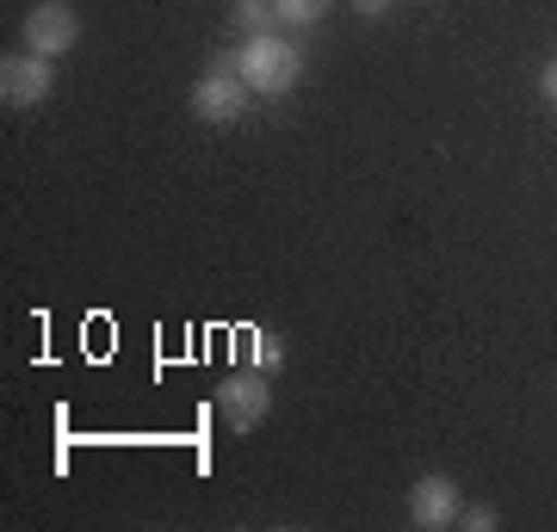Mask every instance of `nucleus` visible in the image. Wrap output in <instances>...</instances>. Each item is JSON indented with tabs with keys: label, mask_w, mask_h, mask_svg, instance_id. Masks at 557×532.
<instances>
[{
	"label": "nucleus",
	"mask_w": 557,
	"mask_h": 532,
	"mask_svg": "<svg viewBox=\"0 0 557 532\" xmlns=\"http://www.w3.org/2000/svg\"><path fill=\"white\" fill-rule=\"evenodd\" d=\"M223 62L248 81V94H255V99H278V94H292V87L304 81V50L292 38H278V32H255V38H242Z\"/></svg>",
	"instance_id": "f257e3e1"
},
{
	"label": "nucleus",
	"mask_w": 557,
	"mask_h": 532,
	"mask_svg": "<svg viewBox=\"0 0 557 532\" xmlns=\"http://www.w3.org/2000/svg\"><path fill=\"white\" fill-rule=\"evenodd\" d=\"M248 106H255V94H248V81H242L230 62L205 69V75L193 81V119L211 124V131H230V124H236Z\"/></svg>",
	"instance_id": "f03ea898"
},
{
	"label": "nucleus",
	"mask_w": 557,
	"mask_h": 532,
	"mask_svg": "<svg viewBox=\"0 0 557 532\" xmlns=\"http://www.w3.org/2000/svg\"><path fill=\"white\" fill-rule=\"evenodd\" d=\"M211 403H218V415H223V428H230V434H255L260 421L273 415V384H267V372L248 366V372L223 378L218 391H211Z\"/></svg>",
	"instance_id": "7ed1b4c3"
},
{
	"label": "nucleus",
	"mask_w": 557,
	"mask_h": 532,
	"mask_svg": "<svg viewBox=\"0 0 557 532\" xmlns=\"http://www.w3.org/2000/svg\"><path fill=\"white\" fill-rule=\"evenodd\" d=\"M20 44L38 50V57H50V62H62L81 44V13L69 7V0H38V7L25 13V25H20Z\"/></svg>",
	"instance_id": "20e7f679"
},
{
	"label": "nucleus",
	"mask_w": 557,
	"mask_h": 532,
	"mask_svg": "<svg viewBox=\"0 0 557 532\" xmlns=\"http://www.w3.org/2000/svg\"><path fill=\"white\" fill-rule=\"evenodd\" d=\"M50 87H57V62L50 57H38V50H7V57H0V99H7L13 112L44 106Z\"/></svg>",
	"instance_id": "39448f33"
},
{
	"label": "nucleus",
	"mask_w": 557,
	"mask_h": 532,
	"mask_svg": "<svg viewBox=\"0 0 557 532\" xmlns=\"http://www.w3.org/2000/svg\"><path fill=\"white\" fill-rule=\"evenodd\" d=\"M458 514H465V495H458V483L446 471H421L416 483H409V520H416L421 532L458 527Z\"/></svg>",
	"instance_id": "423d86ee"
},
{
	"label": "nucleus",
	"mask_w": 557,
	"mask_h": 532,
	"mask_svg": "<svg viewBox=\"0 0 557 532\" xmlns=\"http://www.w3.org/2000/svg\"><path fill=\"white\" fill-rule=\"evenodd\" d=\"M329 7H335V0H273V13H278L285 32H310V25H322L329 20Z\"/></svg>",
	"instance_id": "0eeeda50"
},
{
	"label": "nucleus",
	"mask_w": 557,
	"mask_h": 532,
	"mask_svg": "<svg viewBox=\"0 0 557 532\" xmlns=\"http://www.w3.org/2000/svg\"><path fill=\"white\" fill-rule=\"evenodd\" d=\"M242 341H248V366H255V372H267V378H273L278 366H285V341H278L273 329H248Z\"/></svg>",
	"instance_id": "6e6552de"
},
{
	"label": "nucleus",
	"mask_w": 557,
	"mask_h": 532,
	"mask_svg": "<svg viewBox=\"0 0 557 532\" xmlns=\"http://www.w3.org/2000/svg\"><path fill=\"white\" fill-rule=\"evenodd\" d=\"M230 20H236L242 38H255V32H273L278 13H273V0H230Z\"/></svg>",
	"instance_id": "1a4fd4ad"
},
{
	"label": "nucleus",
	"mask_w": 557,
	"mask_h": 532,
	"mask_svg": "<svg viewBox=\"0 0 557 532\" xmlns=\"http://www.w3.org/2000/svg\"><path fill=\"white\" fill-rule=\"evenodd\" d=\"M458 527H471V532H496V527H502V514H496V508H483V502H465Z\"/></svg>",
	"instance_id": "9d476101"
},
{
	"label": "nucleus",
	"mask_w": 557,
	"mask_h": 532,
	"mask_svg": "<svg viewBox=\"0 0 557 532\" xmlns=\"http://www.w3.org/2000/svg\"><path fill=\"white\" fill-rule=\"evenodd\" d=\"M347 7H354L359 20H384V13H391V7H397V0H347Z\"/></svg>",
	"instance_id": "9b49d317"
},
{
	"label": "nucleus",
	"mask_w": 557,
	"mask_h": 532,
	"mask_svg": "<svg viewBox=\"0 0 557 532\" xmlns=\"http://www.w3.org/2000/svg\"><path fill=\"white\" fill-rule=\"evenodd\" d=\"M539 94H545V99H552V106H557V57L545 62V69H539Z\"/></svg>",
	"instance_id": "f8f14e48"
}]
</instances>
